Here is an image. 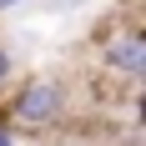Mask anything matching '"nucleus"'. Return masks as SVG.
Returning a JSON list of instances; mask_svg holds the SVG:
<instances>
[{"instance_id":"obj_1","label":"nucleus","mask_w":146,"mask_h":146,"mask_svg":"<svg viewBox=\"0 0 146 146\" xmlns=\"http://www.w3.org/2000/svg\"><path fill=\"white\" fill-rule=\"evenodd\" d=\"M60 116H66V86H60L56 76L25 81V86L15 91V101H10V121L25 126V131H45V126H56Z\"/></svg>"},{"instance_id":"obj_2","label":"nucleus","mask_w":146,"mask_h":146,"mask_svg":"<svg viewBox=\"0 0 146 146\" xmlns=\"http://www.w3.org/2000/svg\"><path fill=\"white\" fill-rule=\"evenodd\" d=\"M101 60H106V71H116V76H126V81H136V86H146V30H116V35L101 45Z\"/></svg>"},{"instance_id":"obj_3","label":"nucleus","mask_w":146,"mask_h":146,"mask_svg":"<svg viewBox=\"0 0 146 146\" xmlns=\"http://www.w3.org/2000/svg\"><path fill=\"white\" fill-rule=\"evenodd\" d=\"M10 76H15V56L5 50V45H0V91L10 86Z\"/></svg>"},{"instance_id":"obj_4","label":"nucleus","mask_w":146,"mask_h":146,"mask_svg":"<svg viewBox=\"0 0 146 146\" xmlns=\"http://www.w3.org/2000/svg\"><path fill=\"white\" fill-rule=\"evenodd\" d=\"M0 146H15V131H10V126H0Z\"/></svg>"},{"instance_id":"obj_5","label":"nucleus","mask_w":146,"mask_h":146,"mask_svg":"<svg viewBox=\"0 0 146 146\" xmlns=\"http://www.w3.org/2000/svg\"><path fill=\"white\" fill-rule=\"evenodd\" d=\"M136 121L146 126V91H141V101H136Z\"/></svg>"},{"instance_id":"obj_6","label":"nucleus","mask_w":146,"mask_h":146,"mask_svg":"<svg viewBox=\"0 0 146 146\" xmlns=\"http://www.w3.org/2000/svg\"><path fill=\"white\" fill-rule=\"evenodd\" d=\"M15 5H20V0H0V15H5V10H15Z\"/></svg>"},{"instance_id":"obj_7","label":"nucleus","mask_w":146,"mask_h":146,"mask_svg":"<svg viewBox=\"0 0 146 146\" xmlns=\"http://www.w3.org/2000/svg\"><path fill=\"white\" fill-rule=\"evenodd\" d=\"M66 5H81V0H66Z\"/></svg>"}]
</instances>
